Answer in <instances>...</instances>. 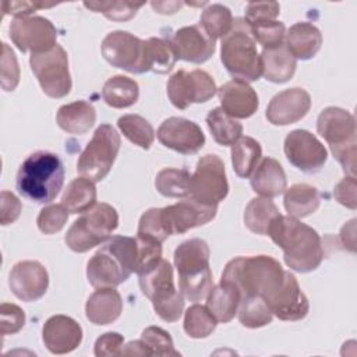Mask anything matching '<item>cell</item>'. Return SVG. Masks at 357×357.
Returning a JSON list of instances; mask_svg holds the SVG:
<instances>
[{
  "label": "cell",
  "mask_w": 357,
  "mask_h": 357,
  "mask_svg": "<svg viewBox=\"0 0 357 357\" xmlns=\"http://www.w3.org/2000/svg\"><path fill=\"white\" fill-rule=\"evenodd\" d=\"M286 272L269 255L237 257L227 262L220 279L233 283L240 291V298L257 296L269 307L284 284Z\"/></svg>",
  "instance_id": "obj_1"
},
{
  "label": "cell",
  "mask_w": 357,
  "mask_h": 357,
  "mask_svg": "<svg viewBox=\"0 0 357 357\" xmlns=\"http://www.w3.org/2000/svg\"><path fill=\"white\" fill-rule=\"evenodd\" d=\"M268 236L282 248L286 265L300 273L315 271L324 259L322 240L318 231L293 216L273 219Z\"/></svg>",
  "instance_id": "obj_2"
},
{
  "label": "cell",
  "mask_w": 357,
  "mask_h": 357,
  "mask_svg": "<svg viewBox=\"0 0 357 357\" xmlns=\"http://www.w3.org/2000/svg\"><path fill=\"white\" fill-rule=\"evenodd\" d=\"M137 262V238L113 236L88 261L86 279L96 289L116 287L135 272Z\"/></svg>",
  "instance_id": "obj_3"
},
{
  "label": "cell",
  "mask_w": 357,
  "mask_h": 357,
  "mask_svg": "<svg viewBox=\"0 0 357 357\" xmlns=\"http://www.w3.org/2000/svg\"><path fill=\"white\" fill-rule=\"evenodd\" d=\"M64 183L61 159L52 152L31 153L17 173V190L26 199L36 204H49L60 192Z\"/></svg>",
  "instance_id": "obj_4"
},
{
  "label": "cell",
  "mask_w": 357,
  "mask_h": 357,
  "mask_svg": "<svg viewBox=\"0 0 357 357\" xmlns=\"http://www.w3.org/2000/svg\"><path fill=\"white\" fill-rule=\"evenodd\" d=\"M209 247L201 238L183 241L174 250V266L178 273V289L192 303L206 298L213 286L209 266Z\"/></svg>",
  "instance_id": "obj_5"
},
{
  "label": "cell",
  "mask_w": 357,
  "mask_h": 357,
  "mask_svg": "<svg viewBox=\"0 0 357 357\" xmlns=\"http://www.w3.org/2000/svg\"><path fill=\"white\" fill-rule=\"evenodd\" d=\"M220 60L234 79L254 82L261 77L257 42L243 18H236L229 33L222 38Z\"/></svg>",
  "instance_id": "obj_6"
},
{
  "label": "cell",
  "mask_w": 357,
  "mask_h": 357,
  "mask_svg": "<svg viewBox=\"0 0 357 357\" xmlns=\"http://www.w3.org/2000/svg\"><path fill=\"white\" fill-rule=\"evenodd\" d=\"M318 134L328 142L332 155L342 165L344 173L356 177V119L342 109L329 106L317 120Z\"/></svg>",
  "instance_id": "obj_7"
},
{
  "label": "cell",
  "mask_w": 357,
  "mask_h": 357,
  "mask_svg": "<svg viewBox=\"0 0 357 357\" xmlns=\"http://www.w3.org/2000/svg\"><path fill=\"white\" fill-rule=\"evenodd\" d=\"M138 283L160 319L165 322L178 321L184 308V296L176 289L173 268L166 259H160L155 268L138 275Z\"/></svg>",
  "instance_id": "obj_8"
},
{
  "label": "cell",
  "mask_w": 357,
  "mask_h": 357,
  "mask_svg": "<svg viewBox=\"0 0 357 357\" xmlns=\"http://www.w3.org/2000/svg\"><path fill=\"white\" fill-rule=\"evenodd\" d=\"M117 226V211L112 205L100 202L84 212V215L71 225L64 241L71 251L86 252L106 241Z\"/></svg>",
  "instance_id": "obj_9"
},
{
  "label": "cell",
  "mask_w": 357,
  "mask_h": 357,
  "mask_svg": "<svg viewBox=\"0 0 357 357\" xmlns=\"http://www.w3.org/2000/svg\"><path fill=\"white\" fill-rule=\"evenodd\" d=\"M120 144L121 139L116 128L110 124H100L81 152L77 162V172L81 177L89 178L93 183L103 180L116 160Z\"/></svg>",
  "instance_id": "obj_10"
},
{
  "label": "cell",
  "mask_w": 357,
  "mask_h": 357,
  "mask_svg": "<svg viewBox=\"0 0 357 357\" xmlns=\"http://www.w3.org/2000/svg\"><path fill=\"white\" fill-rule=\"evenodd\" d=\"M29 64L45 95L60 99L70 93L73 81L68 70V56L63 46L56 45L49 52L31 54Z\"/></svg>",
  "instance_id": "obj_11"
},
{
  "label": "cell",
  "mask_w": 357,
  "mask_h": 357,
  "mask_svg": "<svg viewBox=\"0 0 357 357\" xmlns=\"http://www.w3.org/2000/svg\"><path fill=\"white\" fill-rule=\"evenodd\" d=\"M229 194L225 165L218 155L202 156L190 177V195L205 205H218Z\"/></svg>",
  "instance_id": "obj_12"
},
{
  "label": "cell",
  "mask_w": 357,
  "mask_h": 357,
  "mask_svg": "<svg viewBox=\"0 0 357 357\" xmlns=\"http://www.w3.org/2000/svg\"><path fill=\"white\" fill-rule=\"evenodd\" d=\"M103 59L116 68L132 74L148 73L145 40L127 31H113L102 42Z\"/></svg>",
  "instance_id": "obj_13"
},
{
  "label": "cell",
  "mask_w": 357,
  "mask_h": 357,
  "mask_svg": "<svg viewBox=\"0 0 357 357\" xmlns=\"http://www.w3.org/2000/svg\"><path fill=\"white\" fill-rule=\"evenodd\" d=\"M218 92L213 78L204 70H178L167 81V96L177 109H187L191 103H205Z\"/></svg>",
  "instance_id": "obj_14"
},
{
  "label": "cell",
  "mask_w": 357,
  "mask_h": 357,
  "mask_svg": "<svg viewBox=\"0 0 357 357\" xmlns=\"http://www.w3.org/2000/svg\"><path fill=\"white\" fill-rule=\"evenodd\" d=\"M8 32L13 43L22 53H45L57 45V29L45 17H17L11 21Z\"/></svg>",
  "instance_id": "obj_15"
},
{
  "label": "cell",
  "mask_w": 357,
  "mask_h": 357,
  "mask_svg": "<svg viewBox=\"0 0 357 357\" xmlns=\"http://www.w3.org/2000/svg\"><path fill=\"white\" fill-rule=\"evenodd\" d=\"M284 155L287 160L307 174L318 173L328 159L322 142L307 130H293L284 138Z\"/></svg>",
  "instance_id": "obj_16"
},
{
  "label": "cell",
  "mask_w": 357,
  "mask_h": 357,
  "mask_svg": "<svg viewBox=\"0 0 357 357\" xmlns=\"http://www.w3.org/2000/svg\"><path fill=\"white\" fill-rule=\"evenodd\" d=\"M159 142L178 153L194 155L205 145V135L201 127L183 117H169L158 128Z\"/></svg>",
  "instance_id": "obj_17"
},
{
  "label": "cell",
  "mask_w": 357,
  "mask_h": 357,
  "mask_svg": "<svg viewBox=\"0 0 357 357\" xmlns=\"http://www.w3.org/2000/svg\"><path fill=\"white\" fill-rule=\"evenodd\" d=\"M8 286L17 298L26 303L36 301L49 287V273L38 261H21L10 271Z\"/></svg>",
  "instance_id": "obj_18"
},
{
  "label": "cell",
  "mask_w": 357,
  "mask_h": 357,
  "mask_svg": "<svg viewBox=\"0 0 357 357\" xmlns=\"http://www.w3.org/2000/svg\"><path fill=\"white\" fill-rule=\"evenodd\" d=\"M162 211L170 234H183L190 229L211 222L216 216L218 205H205L191 197H185L174 205L162 208Z\"/></svg>",
  "instance_id": "obj_19"
},
{
  "label": "cell",
  "mask_w": 357,
  "mask_h": 357,
  "mask_svg": "<svg viewBox=\"0 0 357 357\" xmlns=\"http://www.w3.org/2000/svg\"><path fill=\"white\" fill-rule=\"evenodd\" d=\"M310 107L311 96L305 89L289 88L271 99L265 116L273 126H289L301 120Z\"/></svg>",
  "instance_id": "obj_20"
},
{
  "label": "cell",
  "mask_w": 357,
  "mask_h": 357,
  "mask_svg": "<svg viewBox=\"0 0 357 357\" xmlns=\"http://www.w3.org/2000/svg\"><path fill=\"white\" fill-rule=\"evenodd\" d=\"M177 59L190 61L194 64H202L212 57L216 45L209 38L201 25H190L177 29L169 38Z\"/></svg>",
  "instance_id": "obj_21"
},
{
  "label": "cell",
  "mask_w": 357,
  "mask_h": 357,
  "mask_svg": "<svg viewBox=\"0 0 357 357\" xmlns=\"http://www.w3.org/2000/svg\"><path fill=\"white\" fill-rule=\"evenodd\" d=\"M42 340L50 353L66 354L81 344L82 328L71 317L53 315L42 328Z\"/></svg>",
  "instance_id": "obj_22"
},
{
  "label": "cell",
  "mask_w": 357,
  "mask_h": 357,
  "mask_svg": "<svg viewBox=\"0 0 357 357\" xmlns=\"http://www.w3.org/2000/svg\"><path fill=\"white\" fill-rule=\"evenodd\" d=\"M220 107L233 119H248L258 109V95L248 82L231 79L218 89Z\"/></svg>",
  "instance_id": "obj_23"
},
{
  "label": "cell",
  "mask_w": 357,
  "mask_h": 357,
  "mask_svg": "<svg viewBox=\"0 0 357 357\" xmlns=\"http://www.w3.org/2000/svg\"><path fill=\"white\" fill-rule=\"evenodd\" d=\"M271 312L282 321H300L307 317L310 303L307 296L301 291L296 276L286 273V280L282 290L269 304Z\"/></svg>",
  "instance_id": "obj_24"
},
{
  "label": "cell",
  "mask_w": 357,
  "mask_h": 357,
  "mask_svg": "<svg viewBox=\"0 0 357 357\" xmlns=\"http://www.w3.org/2000/svg\"><path fill=\"white\" fill-rule=\"evenodd\" d=\"M123 311V300L114 287H98L86 300L85 315L93 325H109Z\"/></svg>",
  "instance_id": "obj_25"
},
{
  "label": "cell",
  "mask_w": 357,
  "mask_h": 357,
  "mask_svg": "<svg viewBox=\"0 0 357 357\" xmlns=\"http://www.w3.org/2000/svg\"><path fill=\"white\" fill-rule=\"evenodd\" d=\"M251 188L265 198L280 195L286 190V173L282 165L273 158H264L251 174Z\"/></svg>",
  "instance_id": "obj_26"
},
{
  "label": "cell",
  "mask_w": 357,
  "mask_h": 357,
  "mask_svg": "<svg viewBox=\"0 0 357 357\" xmlns=\"http://www.w3.org/2000/svg\"><path fill=\"white\" fill-rule=\"evenodd\" d=\"M321 31L311 22H296L284 36V46L297 60H310L321 49Z\"/></svg>",
  "instance_id": "obj_27"
},
{
  "label": "cell",
  "mask_w": 357,
  "mask_h": 357,
  "mask_svg": "<svg viewBox=\"0 0 357 357\" xmlns=\"http://www.w3.org/2000/svg\"><path fill=\"white\" fill-rule=\"evenodd\" d=\"M261 59V75L269 82L273 84H283L293 78L297 67V60L293 54L287 50L283 45L272 47V49H262L259 54Z\"/></svg>",
  "instance_id": "obj_28"
},
{
  "label": "cell",
  "mask_w": 357,
  "mask_h": 357,
  "mask_svg": "<svg viewBox=\"0 0 357 357\" xmlns=\"http://www.w3.org/2000/svg\"><path fill=\"white\" fill-rule=\"evenodd\" d=\"M57 126L70 134H85L96 121V110L86 100L63 105L56 114Z\"/></svg>",
  "instance_id": "obj_29"
},
{
  "label": "cell",
  "mask_w": 357,
  "mask_h": 357,
  "mask_svg": "<svg viewBox=\"0 0 357 357\" xmlns=\"http://www.w3.org/2000/svg\"><path fill=\"white\" fill-rule=\"evenodd\" d=\"M238 304L240 291L233 283L227 280L220 279L216 286H212L206 296V307L218 322L226 324L231 321L237 314Z\"/></svg>",
  "instance_id": "obj_30"
},
{
  "label": "cell",
  "mask_w": 357,
  "mask_h": 357,
  "mask_svg": "<svg viewBox=\"0 0 357 357\" xmlns=\"http://www.w3.org/2000/svg\"><path fill=\"white\" fill-rule=\"evenodd\" d=\"M283 202L289 216L301 219L314 213L319 208L321 197L315 187L301 183L284 190Z\"/></svg>",
  "instance_id": "obj_31"
},
{
  "label": "cell",
  "mask_w": 357,
  "mask_h": 357,
  "mask_svg": "<svg viewBox=\"0 0 357 357\" xmlns=\"http://www.w3.org/2000/svg\"><path fill=\"white\" fill-rule=\"evenodd\" d=\"M139 96L137 81L126 75L110 77L102 89V99L114 109H126L132 106Z\"/></svg>",
  "instance_id": "obj_32"
},
{
  "label": "cell",
  "mask_w": 357,
  "mask_h": 357,
  "mask_svg": "<svg viewBox=\"0 0 357 357\" xmlns=\"http://www.w3.org/2000/svg\"><path fill=\"white\" fill-rule=\"evenodd\" d=\"M61 205L70 213H84L96 205V187L85 177H77L63 192Z\"/></svg>",
  "instance_id": "obj_33"
},
{
  "label": "cell",
  "mask_w": 357,
  "mask_h": 357,
  "mask_svg": "<svg viewBox=\"0 0 357 357\" xmlns=\"http://www.w3.org/2000/svg\"><path fill=\"white\" fill-rule=\"evenodd\" d=\"M262 156L261 144L251 137H240L231 145V165L236 174L248 178Z\"/></svg>",
  "instance_id": "obj_34"
},
{
  "label": "cell",
  "mask_w": 357,
  "mask_h": 357,
  "mask_svg": "<svg viewBox=\"0 0 357 357\" xmlns=\"http://www.w3.org/2000/svg\"><path fill=\"white\" fill-rule=\"evenodd\" d=\"M279 215V209L271 198H252L244 211V225L252 233L268 236L273 219Z\"/></svg>",
  "instance_id": "obj_35"
},
{
  "label": "cell",
  "mask_w": 357,
  "mask_h": 357,
  "mask_svg": "<svg viewBox=\"0 0 357 357\" xmlns=\"http://www.w3.org/2000/svg\"><path fill=\"white\" fill-rule=\"evenodd\" d=\"M206 124L215 142L222 146L233 145L243 134L241 123L230 117L222 107H215L206 114Z\"/></svg>",
  "instance_id": "obj_36"
},
{
  "label": "cell",
  "mask_w": 357,
  "mask_h": 357,
  "mask_svg": "<svg viewBox=\"0 0 357 357\" xmlns=\"http://www.w3.org/2000/svg\"><path fill=\"white\" fill-rule=\"evenodd\" d=\"M145 53L148 70L156 74H167L177 61L169 38H148L145 40Z\"/></svg>",
  "instance_id": "obj_37"
},
{
  "label": "cell",
  "mask_w": 357,
  "mask_h": 357,
  "mask_svg": "<svg viewBox=\"0 0 357 357\" xmlns=\"http://www.w3.org/2000/svg\"><path fill=\"white\" fill-rule=\"evenodd\" d=\"M121 134L134 145L149 149L155 141V130L148 120L139 114H124L117 120Z\"/></svg>",
  "instance_id": "obj_38"
},
{
  "label": "cell",
  "mask_w": 357,
  "mask_h": 357,
  "mask_svg": "<svg viewBox=\"0 0 357 357\" xmlns=\"http://www.w3.org/2000/svg\"><path fill=\"white\" fill-rule=\"evenodd\" d=\"M190 177L185 169L167 167L156 174L155 187L163 197L185 198L190 195Z\"/></svg>",
  "instance_id": "obj_39"
},
{
  "label": "cell",
  "mask_w": 357,
  "mask_h": 357,
  "mask_svg": "<svg viewBox=\"0 0 357 357\" xmlns=\"http://www.w3.org/2000/svg\"><path fill=\"white\" fill-rule=\"evenodd\" d=\"M231 11L223 4H209L201 14V28L213 40L223 38L233 26Z\"/></svg>",
  "instance_id": "obj_40"
},
{
  "label": "cell",
  "mask_w": 357,
  "mask_h": 357,
  "mask_svg": "<svg viewBox=\"0 0 357 357\" xmlns=\"http://www.w3.org/2000/svg\"><path fill=\"white\" fill-rule=\"evenodd\" d=\"M218 321L206 305L192 304L184 314V331L190 337L205 339L216 329Z\"/></svg>",
  "instance_id": "obj_41"
},
{
  "label": "cell",
  "mask_w": 357,
  "mask_h": 357,
  "mask_svg": "<svg viewBox=\"0 0 357 357\" xmlns=\"http://www.w3.org/2000/svg\"><path fill=\"white\" fill-rule=\"evenodd\" d=\"M238 321L245 328H262L272 322L273 314L261 297H243L240 298L237 310Z\"/></svg>",
  "instance_id": "obj_42"
},
{
  "label": "cell",
  "mask_w": 357,
  "mask_h": 357,
  "mask_svg": "<svg viewBox=\"0 0 357 357\" xmlns=\"http://www.w3.org/2000/svg\"><path fill=\"white\" fill-rule=\"evenodd\" d=\"M170 236L167 225L165 222L162 208H151L142 213L138 222L137 237L151 240L155 243H163Z\"/></svg>",
  "instance_id": "obj_43"
},
{
  "label": "cell",
  "mask_w": 357,
  "mask_h": 357,
  "mask_svg": "<svg viewBox=\"0 0 357 357\" xmlns=\"http://www.w3.org/2000/svg\"><path fill=\"white\" fill-rule=\"evenodd\" d=\"M141 343L146 356H180L172 336L159 326H148L141 333Z\"/></svg>",
  "instance_id": "obj_44"
},
{
  "label": "cell",
  "mask_w": 357,
  "mask_h": 357,
  "mask_svg": "<svg viewBox=\"0 0 357 357\" xmlns=\"http://www.w3.org/2000/svg\"><path fill=\"white\" fill-rule=\"evenodd\" d=\"M84 6L93 13H102L112 21H128L142 7V3L128 1H85Z\"/></svg>",
  "instance_id": "obj_45"
},
{
  "label": "cell",
  "mask_w": 357,
  "mask_h": 357,
  "mask_svg": "<svg viewBox=\"0 0 357 357\" xmlns=\"http://www.w3.org/2000/svg\"><path fill=\"white\" fill-rule=\"evenodd\" d=\"M250 31L255 42H258L264 49H272L283 45L286 36L284 24L278 20L250 26Z\"/></svg>",
  "instance_id": "obj_46"
},
{
  "label": "cell",
  "mask_w": 357,
  "mask_h": 357,
  "mask_svg": "<svg viewBox=\"0 0 357 357\" xmlns=\"http://www.w3.org/2000/svg\"><path fill=\"white\" fill-rule=\"evenodd\" d=\"M68 211L61 204H52L40 209L36 225L45 234H54L60 231L68 220Z\"/></svg>",
  "instance_id": "obj_47"
},
{
  "label": "cell",
  "mask_w": 357,
  "mask_h": 357,
  "mask_svg": "<svg viewBox=\"0 0 357 357\" xmlns=\"http://www.w3.org/2000/svg\"><path fill=\"white\" fill-rule=\"evenodd\" d=\"M280 14V6L276 1H251L245 7L244 21L248 26L275 21Z\"/></svg>",
  "instance_id": "obj_48"
},
{
  "label": "cell",
  "mask_w": 357,
  "mask_h": 357,
  "mask_svg": "<svg viewBox=\"0 0 357 357\" xmlns=\"http://www.w3.org/2000/svg\"><path fill=\"white\" fill-rule=\"evenodd\" d=\"M3 45L1 53V88L6 92L14 91L20 82V67L14 52L10 49L7 43Z\"/></svg>",
  "instance_id": "obj_49"
},
{
  "label": "cell",
  "mask_w": 357,
  "mask_h": 357,
  "mask_svg": "<svg viewBox=\"0 0 357 357\" xmlns=\"http://www.w3.org/2000/svg\"><path fill=\"white\" fill-rule=\"evenodd\" d=\"M1 335H14L25 325V312L15 304L3 303L0 307Z\"/></svg>",
  "instance_id": "obj_50"
},
{
  "label": "cell",
  "mask_w": 357,
  "mask_h": 357,
  "mask_svg": "<svg viewBox=\"0 0 357 357\" xmlns=\"http://www.w3.org/2000/svg\"><path fill=\"white\" fill-rule=\"evenodd\" d=\"M124 346V337L117 332H106L95 342L93 353L96 357L120 356Z\"/></svg>",
  "instance_id": "obj_51"
},
{
  "label": "cell",
  "mask_w": 357,
  "mask_h": 357,
  "mask_svg": "<svg viewBox=\"0 0 357 357\" xmlns=\"http://www.w3.org/2000/svg\"><path fill=\"white\" fill-rule=\"evenodd\" d=\"M356 177L347 176L342 181H339L333 190V195L339 204L349 209L357 208L356 201Z\"/></svg>",
  "instance_id": "obj_52"
},
{
  "label": "cell",
  "mask_w": 357,
  "mask_h": 357,
  "mask_svg": "<svg viewBox=\"0 0 357 357\" xmlns=\"http://www.w3.org/2000/svg\"><path fill=\"white\" fill-rule=\"evenodd\" d=\"M0 222L3 226L14 223L21 213L20 199L10 191H1V211Z\"/></svg>",
  "instance_id": "obj_53"
},
{
  "label": "cell",
  "mask_w": 357,
  "mask_h": 357,
  "mask_svg": "<svg viewBox=\"0 0 357 357\" xmlns=\"http://www.w3.org/2000/svg\"><path fill=\"white\" fill-rule=\"evenodd\" d=\"M3 7H4V13H11L17 18V17H28L36 8H43L46 6L29 3V1H14V3H4Z\"/></svg>",
  "instance_id": "obj_54"
},
{
  "label": "cell",
  "mask_w": 357,
  "mask_h": 357,
  "mask_svg": "<svg viewBox=\"0 0 357 357\" xmlns=\"http://www.w3.org/2000/svg\"><path fill=\"white\" fill-rule=\"evenodd\" d=\"M181 1H152V8L159 14H173L183 7Z\"/></svg>",
  "instance_id": "obj_55"
}]
</instances>
